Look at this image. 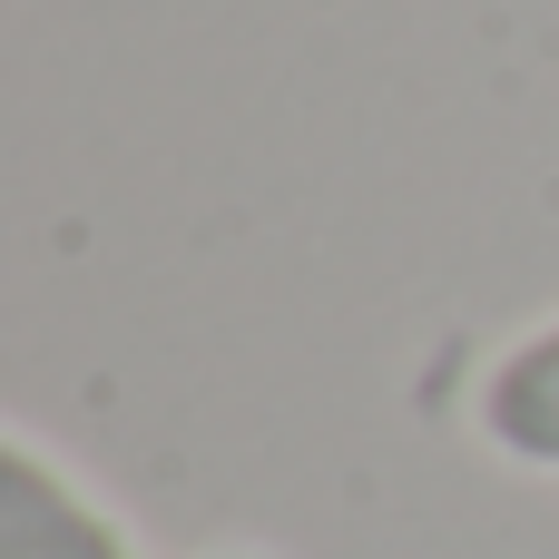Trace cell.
Masks as SVG:
<instances>
[{
    "label": "cell",
    "mask_w": 559,
    "mask_h": 559,
    "mask_svg": "<svg viewBox=\"0 0 559 559\" xmlns=\"http://www.w3.org/2000/svg\"><path fill=\"white\" fill-rule=\"evenodd\" d=\"M0 559H147L138 531L39 442V432H0Z\"/></svg>",
    "instance_id": "1"
},
{
    "label": "cell",
    "mask_w": 559,
    "mask_h": 559,
    "mask_svg": "<svg viewBox=\"0 0 559 559\" xmlns=\"http://www.w3.org/2000/svg\"><path fill=\"white\" fill-rule=\"evenodd\" d=\"M472 442L521 472V481H559V314L521 324L491 344V364L472 373V403H462Z\"/></svg>",
    "instance_id": "2"
},
{
    "label": "cell",
    "mask_w": 559,
    "mask_h": 559,
    "mask_svg": "<svg viewBox=\"0 0 559 559\" xmlns=\"http://www.w3.org/2000/svg\"><path fill=\"white\" fill-rule=\"evenodd\" d=\"M197 559H275V550H255V540H226V550H197Z\"/></svg>",
    "instance_id": "3"
}]
</instances>
